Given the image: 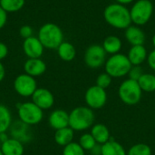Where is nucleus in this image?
I'll return each instance as SVG.
<instances>
[{
    "instance_id": "1",
    "label": "nucleus",
    "mask_w": 155,
    "mask_h": 155,
    "mask_svg": "<svg viewBox=\"0 0 155 155\" xmlns=\"http://www.w3.org/2000/svg\"><path fill=\"white\" fill-rule=\"evenodd\" d=\"M104 18L109 25L116 29L125 30L132 25L130 9L118 3L110 4L104 8Z\"/></svg>"
},
{
    "instance_id": "2",
    "label": "nucleus",
    "mask_w": 155,
    "mask_h": 155,
    "mask_svg": "<svg viewBox=\"0 0 155 155\" xmlns=\"http://www.w3.org/2000/svg\"><path fill=\"white\" fill-rule=\"evenodd\" d=\"M95 114L88 106H77L69 113V127L74 132H84L94 124Z\"/></svg>"
},
{
    "instance_id": "3",
    "label": "nucleus",
    "mask_w": 155,
    "mask_h": 155,
    "mask_svg": "<svg viewBox=\"0 0 155 155\" xmlns=\"http://www.w3.org/2000/svg\"><path fill=\"white\" fill-rule=\"evenodd\" d=\"M37 37L43 46L47 49H57L64 42V33L61 27L54 23L43 25L38 30Z\"/></svg>"
},
{
    "instance_id": "4",
    "label": "nucleus",
    "mask_w": 155,
    "mask_h": 155,
    "mask_svg": "<svg viewBox=\"0 0 155 155\" xmlns=\"http://www.w3.org/2000/svg\"><path fill=\"white\" fill-rule=\"evenodd\" d=\"M132 66L133 65L127 55L119 53L113 54L106 59L104 70L105 73H107L112 78H122L125 75H128Z\"/></svg>"
},
{
    "instance_id": "5",
    "label": "nucleus",
    "mask_w": 155,
    "mask_h": 155,
    "mask_svg": "<svg viewBox=\"0 0 155 155\" xmlns=\"http://www.w3.org/2000/svg\"><path fill=\"white\" fill-rule=\"evenodd\" d=\"M143 93L138 82L130 78L123 81L118 88L120 100L128 106L138 104L142 100Z\"/></svg>"
},
{
    "instance_id": "6",
    "label": "nucleus",
    "mask_w": 155,
    "mask_h": 155,
    "mask_svg": "<svg viewBox=\"0 0 155 155\" xmlns=\"http://www.w3.org/2000/svg\"><path fill=\"white\" fill-rule=\"evenodd\" d=\"M153 9V4L151 0L134 1L130 9L132 23L138 26L146 25L152 18Z\"/></svg>"
},
{
    "instance_id": "7",
    "label": "nucleus",
    "mask_w": 155,
    "mask_h": 155,
    "mask_svg": "<svg viewBox=\"0 0 155 155\" xmlns=\"http://www.w3.org/2000/svg\"><path fill=\"white\" fill-rule=\"evenodd\" d=\"M17 115L19 121L28 126L36 125L44 118V111L32 101L25 102L17 105Z\"/></svg>"
},
{
    "instance_id": "8",
    "label": "nucleus",
    "mask_w": 155,
    "mask_h": 155,
    "mask_svg": "<svg viewBox=\"0 0 155 155\" xmlns=\"http://www.w3.org/2000/svg\"><path fill=\"white\" fill-rule=\"evenodd\" d=\"M108 100V94L105 89L97 85L90 86L84 94V102L86 106L92 110H99L105 106Z\"/></svg>"
},
{
    "instance_id": "9",
    "label": "nucleus",
    "mask_w": 155,
    "mask_h": 155,
    "mask_svg": "<svg viewBox=\"0 0 155 155\" xmlns=\"http://www.w3.org/2000/svg\"><path fill=\"white\" fill-rule=\"evenodd\" d=\"M13 85L15 93L25 98L31 97L38 88L35 78L25 73L17 75L14 80Z\"/></svg>"
},
{
    "instance_id": "10",
    "label": "nucleus",
    "mask_w": 155,
    "mask_h": 155,
    "mask_svg": "<svg viewBox=\"0 0 155 155\" xmlns=\"http://www.w3.org/2000/svg\"><path fill=\"white\" fill-rule=\"evenodd\" d=\"M106 52L100 45H92L84 53V63L91 69H97L104 65L106 62Z\"/></svg>"
},
{
    "instance_id": "11",
    "label": "nucleus",
    "mask_w": 155,
    "mask_h": 155,
    "mask_svg": "<svg viewBox=\"0 0 155 155\" xmlns=\"http://www.w3.org/2000/svg\"><path fill=\"white\" fill-rule=\"evenodd\" d=\"M31 98L32 102L43 111L49 110L54 104V96L53 93L46 88H37Z\"/></svg>"
},
{
    "instance_id": "12",
    "label": "nucleus",
    "mask_w": 155,
    "mask_h": 155,
    "mask_svg": "<svg viewBox=\"0 0 155 155\" xmlns=\"http://www.w3.org/2000/svg\"><path fill=\"white\" fill-rule=\"evenodd\" d=\"M45 47L38 37L31 36L24 40L23 51L28 58H41L44 54Z\"/></svg>"
},
{
    "instance_id": "13",
    "label": "nucleus",
    "mask_w": 155,
    "mask_h": 155,
    "mask_svg": "<svg viewBox=\"0 0 155 155\" xmlns=\"http://www.w3.org/2000/svg\"><path fill=\"white\" fill-rule=\"evenodd\" d=\"M48 124L52 129L54 131L65 128L69 126V114L63 109H55L54 110L49 117Z\"/></svg>"
},
{
    "instance_id": "14",
    "label": "nucleus",
    "mask_w": 155,
    "mask_h": 155,
    "mask_svg": "<svg viewBox=\"0 0 155 155\" xmlns=\"http://www.w3.org/2000/svg\"><path fill=\"white\" fill-rule=\"evenodd\" d=\"M24 71L25 74L35 78L45 73L46 64L41 58H28L24 64Z\"/></svg>"
},
{
    "instance_id": "15",
    "label": "nucleus",
    "mask_w": 155,
    "mask_h": 155,
    "mask_svg": "<svg viewBox=\"0 0 155 155\" xmlns=\"http://www.w3.org/2000/svg\"><path fill=\"white\" fill-rule=\"evenodd\" d=\"M124 36L127 42L133 45H143L146 41V36L144 32L140 26L135 25H131L124 31Z\"/></svg>"
},
{
    "instance_id": "16",
    "label": "nucleus",
    "mask_w": 155,
    "mask_h": 155,
    "mask_svg": "<svg viewBox=\"0 0 155 155\" xmlns=\"http://www.w3.org/2000/svg\"><path fill=\"white\" fill-rule=\"evenodd\" d=\"M0 149L4 155H23L25 153L23 143L13 137L3 142Z\"/></svg>"
},
{
    "instance_id": "17",
    "label": "nucleus",
    "mask_w": 155,
    "mask_h": 155,
    "mask_svg": "<svg viewBox=\"0 0 155 155\" xmlns=\"http://www.w3.org/2000/svg\"><path fill=\"white\" fill-rule=\"evenodd\" d=\"M127 57L131 62L132 65L143 64L148 57V51L143 45H133L129 49Z\"/></svg>"
},
{
    "instance_id": "18",
    "label": "nucleus",
    "mask_w": 155,
    "mask_h": 155,
    "mask_svg": "<svg viewBox=\"0 0 155 155\" xmlns=\"http://www.w3.org/2000/svg\"><path fill=\"white\" fill-rule=\"evenodd\" d=\"M90 134L93 135L96 143L101 145L111 140L110 130L104 124H94L90 129Z\"/></svg>"
},
{
    "instance_id": "19",
    "label": "nucleus",
    "mask_w": 155,
    "mask_h": 155,
    "mask_svg": "<svg viewBox=\"0 0 155 155\" xmlns=\"http://www.w3.org/2000/svg\"><path fill=\"white\" fill-rule=\"evenodd\" d=\"M74 138V131L69 126L56 130L54 134V140L55 143L62 147H64L67 144L73 143Z\"/></svg>"
},
{
    "instance_id": "20",
    "label": "nucleus",
    "mask_w": 155,
    "mask_h": 155,
    "mask_svg": "<svg viewBox=\"0 0 155 155\" xmlns=\"http://www.w3.org/2000/svg\"><path fill=\"white\" fill-rule=\"evenodd\" d=\"M102 46L106 52V54L113 55L121 52L123 47V42L121 38L117 35H108L104 38Z\"/></svg>"
},
{
    "instance_id": "21",
    "label": "nucleus",
    "mask_w": 155,
    "mask_h": 155,
    "mask_svg": "<svg viewBox=\"0 0 155 155\" xmlns=\"http://www.w3.org/2000/svg\"><path fill=\"white\" fill-rule=\"evenodd\" d=\"M57 54L59 58L64 62H71L76 56V49L74 45L69 42L64 41L57 47Z\"/></svg>"
},
{
    "instance_id": "22",
    "label": "nucleus",
    "mask_w": 155,
    "mask_h": 155,
    "mask_svg": "<svg viewBox=\"0 0 155 155\" xmlns=\"http://www.w3.org/2000/svg\"><path fill=\"white\" fill-rule=\"evenodd\" d=\"M10 129H11V135L13 138L17 139L22 143L26 142L30 139L28 134V125L25 124L21 121H17L12 124Z\"/></svg>"
},
{
    "instance_id": "23",
    "label": "nucleus",
    "mask_w": 155,
    "mask_h": 155,
    "mask_svg": "<svg viewBox=\"0 0 155 155\" xmlns=\"http://www.w3.org/2000/svg\"><path fill=\"white\" fill-rule=\"evenodd\" d=\"M102 155H127V152L120 143L111 139L102 145Z\"/></svg>"
},
{
    "instance_id": "24",
    "label": "nucleus",
    "mask_w": 155,
    "mask_h": 155,
    "mask_svg": "<svg viewBox=\"0 0 155 155\" xmlns=\"http://www.w3.org/2000/svg\"><path fill=\"white\" fill-rule=\"evenodd\" d=\"M13 124V117L10 109L0 104V134L6 133Z\"/></svg>"
},
{
    "instance_id": "25",
    "label": "nucleus",
    "mask_w": 155,
    "mask_h": 155,
    "mask_svg": "<svg viewBox=\"0 0 155 155\" xmlns=\"http://www.w3.org/2000/svg\"><path fill=\"white\" fill-rule=\"evenodd\" d=\"M142 91L144 93L155 92V74L150 73H143V74L137 81Z\"/></svg>"
},
{
    "instance_id": "26",
    "label": "nucleus",
    "mask_w": 155,
    "mask_h": 155,
    "mask_svg": "<svg viewBox=\"0 0 155 155\" xmlns=\"http://www.w3.org/2000/svg\"><path fill=\"white\" fill-rule=\"evenodd\" d=\"M25 0H1L0 7L6 13H15L21 10L25 5Z\"/></svg>"
},
{
    "instance_id": "27",
    "label": "nucleus",
    "mask_w": 155,
    "mask_h": 155,
    "mask_svg": "<svg viewBox=\"0 0 155 155\" xmlns=\"http://www.w3.org/2000/svg\"><path fill=\"white\" fill-rule=\"evenodd\" d=\"M127 155H153V150L146 143H135L128 149Z\"/></svg>"
},
{
    "instance_id": "28",
    "label": "nucleus",
    "mask_w": 155,
    "mask_h": 155,
    "mask_svg": "<svg viewBox=\"0 0 155 155\" xmlns=\"http://www.w3.org/2000/svg\"><path fill=\"white\" fill-rule=\"evenodd\" d=\"M78 143L80 146L85 151V152H90L97 143L95 140L94 139L93 135L90 133H84L83 134L78 140Z\"/></svg>"
},
{
    "instance_id": "29",
    "label": "nucleus",
    "mask_w": 155,
    "mask_h": 155,
    "mask_svg": "<svg viewBox=\"0 0 155 155\" xmlns=\"http://www.w3.org/2000/svg\"><path fill=\"white\" fill-rule=\"evenodd\" d=\"M63 155H85V151L78 143L73 142L64 147Z\"/></svg>"
},
{
    "instance_id": "30",
    "label": "nucleus",
    "mask_w": 155,
    "mask_h": 155,
    "mask_svg": "<svg viewBox=\"0 0 155 155\" xmlns=\"http://www.w3.org/2000/svg\"><path fill=\"white\" fill-rule=\"evenodd\" d=\"M112 82H113V78L107 74V73H102L100 74L97 77H96V80H95V85L103 88V89H107L111 84H112Z\"/></svg>"
},
{
    "instance_id": "31",
    "label": "nucleus",
    "mask_w": 155,
    "mask_h": 155,
    "mask_svg": "<svg viewBox=\"0 0 155 155\" xmlns=\"http://www.w3.org/2000/svg\"><path fill=\"white\" fill-rule=\"evenodd\" d=\"M143 74V70L141 67V65H133L128 73L129 78L134 81H138Z\"/></svg>"
},
{
    "instance_id": "32",
    "label": "nucleus",
    "mask_w": 155,
    "mask_h": 155,
    "mask_svg": "<svg viewBox=\"0 0 155 155\" xmlns=\"http://www.w3.org/2000/svg\"><path fill=\"white\" fill-rule=\"evenodd\" d=\"M33 34H34V30H33V27L28 25H22L19 29V35L24 38V39H26V38H29L31 36H33Z\"/></svg>"
},
{
    "instance_id": "33",
    "label": "nucleus",
    "mask_w": 155,
    "mask_h": 155,
    "mask_svg": "<svg viewBox=\"0 0 155 155\" xmlns=\"http://www.w3.org/2000/svg\"><path fill=\"white\" fill-rule=\"evenodd\" d=\"M147 63H148V65L149 67L155 72V49L151 51L149 54H148V57H147Z\"/></svg>"
},
{
    "instance_id": "34",
    "label": "nucleus",
    "mask_w": 155,
    "mask_h": 155,
    "mask_svg": "<svg viewBox=\"0 0 155 155\" xmlns=\"http://www.w3.org/2000/svg\"><path fill=\"white\" fill-rule=\"evenodd\" d=\"M8 54V47L7 45L3 43L0 42V61H2L3 59H5Z\"/></svg>"
},
{
    "instance_id": "35",
    "label": "nucleus",
    "mask_w": 155,
    "mask_h": 155,
    "mask_svg": "<svg viewBox=\"0 0 155 155\" xmlns=\"http://www.w3.org/2000/svg\"><path fill=\"white\" fill-rule=\"evenodd\" d=\"M7 21V13L0 7V30L5 25Z\"/></svg>"
},
{
    "instance_id": "36",
    "label": "nucleus",
    "mask_w": 155,
    "mask_h": 155,
    "mask_svg": "<svg viewBox=\"0 0 155 155\" xmlns=\"http://www.w3.org/2000/svg\"><path fill=\"white\" fill-rule=\"evenodd\" d=\"M92 155H102V145L101 144H96L91 151H90Z\"/></svg>"
},
{
    "instance_id": "37",
    "label": "nucleus",
    "mask_w": 155,
    "mask_h": 155,
    "mask_svg": "<svg viewBox=\"0 0 155 155\" xmlns=\"http://www.w3.org/2000/svg\"><path fill=\"white\" fill-rule=\"evenodd\" d=\"M5 68L2 64V62L0 61V83L5 79Z\"/></svg>"
},
{
    "instance_id": "38",
    "label": "nucleus",
    "mask_w": 155,
    "mask_h": 155,
    "mask_svg": "<svg viewBox=\"0 0 155 155\" xmlns=\"http://www.w3.org/2000/svg\"><path fill=\"white\" fill-rule=\"evenodd\" d=\"M134 1H135V0H115V3H118V4L126 5H129V4L134 3Z\"/></svg>"
},
{
    "instance_id": "39",
    "label": "nucleus",
    "mask_w": 155,
    "mask_h": 155,
    "mask_svg": "<svg viewBox=\"0 0 155 155\" xmlns=\"http://www.w3.org/2000/svg\"><path fill=\"white\" fill-rule=\"evenodd\" d=\"M152 44H153V45L154 46L155 49V34L153 35V37H152Z\"/></svg>"
},
{
    "instance_id": "40",
    "label": "nucleus",
    "mask_w": 155,
    "mask_h": 155,
    "mask_svg": "<svg viewBox=\"0 0 155 155\" xmlns=\"http://www.w3.org/2000/svg\"><path fill=\"white\" fill-rule=\"evenodd\" d=\"M0 155H4L3 154V153H2V151H1V149H0Z\"/></svg>"
},
{
    "instance_id": "41",
    "label": "nucleus",
    "mask_w": 155,
    "mask_h": 155,
    "mask_svg": "<svg viewBox=\"0 0 155 155\" xmlns=\"http://www.w3.org/2000/svg\"><path fill=\"white\" fill-rule=\"evenodd\" d=\"M154 97H155V92H154Z\"/></svg>"
},
{
    "instance_id": "42",
    "label": "nucleus",
    "mask_w": 155,
    "mask_h": 155,
    "mask_svg": "<svg viewBox=\"0 0 155 155\" xmlns=\"http://www.w3.org/2000/svg\"><path fill=\"white\" fill-rule=\"evenodd\" d=\"M0 1H1V0H0Z\"/></svg>"
}]
</instances>
